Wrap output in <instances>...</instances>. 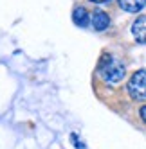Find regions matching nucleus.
Instances as JSON below:
<instances>
[{
  "label": "nucleus",
  "instance_id": "nucleus-1",
  "mask_svg": "<svg viewBox=\"0 0 146 149\" xmlns=\"http://www.w3.org/2000/svg\"><path fill=\"white\" fill-rule=\"evenodd\" d=\"M98 74L101 76L103 81H107L110 84H116L124 77L126 70H124V65L119 59H116L110 54H103L99 63H98Z\"/></svg>",
  "mask_w": 146,
  "mask_h": 149
},
{
  "label": "nucleus",
  "instance_id": "nucleus-2",
  "mask_svg": "<svg viewBox=\"0 0 146 149\" xmlns=\"http://www.w3.org/2000/svg\"><path fill=\"white\" fill-rule=\"evenodd\" d=\"M128 93L135 101H146V70H137L130 77Z\"/></svg>",
  "mask_w": 146,
  "mask_h": 149
},
{
  "label": "nucleus",
  "instance_id": "nucleus-3",
  "mask_svg": "<svg viewBox=\"0 0 146 149\" xmlns=\"http://www.w3.org/2000/svg\"><path fill=\"white\" fill-rule=\"evenodd\" d=\"M132 34L139 43H146V15L137 16V20L132 24Z\"/></svg>",
  "mask_w": 146,
  "mask_h": 149
},
{
  "label": "nucleus",
  "instance_id": "nucleus-4",
  "mask_svg": "<svg viewBox=\"0 0 146 149\" xmlns=\"http://www.w3.org/2000/svg\"><path fill=\"white\" fill-rule=\"evenodd\" d=\"M108 25H110V16L105 11H101V9L94 11V15H92V27L96 31H105Z\"/></svg>",
  "mask_w": 146,
  "mask_h": 149
},
{
  "label": "nucleus",
  "instance_id": "nucleus-5",
  "mask_svg": "<svg viewBox=\"0 0 146 149\" xmlns=\"http://www.w3.org/2000/svg\"><path fill=\"white\" fill-rule=\"evenodd\" d=\"M117 2L121 9H124L126 13H139L146 6V0H117Z\"/></svg>",
  "mask_w": 146,
  "mask_h": 149
},
{
  "label": "nucleus",
  "instance_id": "nucleus-6",
  "mask_svg": "<svg viewBox=\"0 0 146 149\" xmlns=\"http://www.w3.org/2000/svg\"><path fill=\"white\" fill-rule=\"evenodd\" d=\"M72 20H74L76 25L87 27V25H88V11H87L85 7H76L74 13H72Z\"/></svg>",
  "mask_w": 146,
  "mask_h": 149
},
{
  "label": "nucleus",
  "instance_id": "nucleus-7",
  "mask_svg": "<svg viewBox=\"0 0 146 149\" xmlns=\"http://www.w3.org/2000/svg\"><path fill=\"white\" fill-rule=\"evenodd\" d=\"M139 115H141V119L146 122V106H141V110H139Z\"/></svg>",
  "mask_w": 146,
  "mask_h": 149
},
{
  "label": "nucleus",
  "instance_id": "nucleus-8",
  "mask_svg": "<svg viewBox=\"0 0 146 149\" xmlns=\"http://www.w3.org/2000/svg\"><path fill=\"white\" fill-rule=\"evenodd\" d=\"M90 2H94V4H107V2H110V0H90Z\"/></svg>",
  "mask_w": 146,
  "mask_h": 149
}]
</instances>
